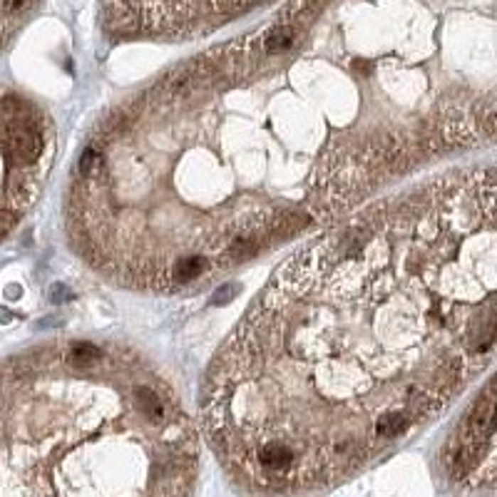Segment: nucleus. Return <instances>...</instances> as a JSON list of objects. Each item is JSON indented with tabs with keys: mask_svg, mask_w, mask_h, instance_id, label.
<instances>
[{
	"mask_svg": "<svg viewBox=\"0 0 497 497\" xmlns=\"http://www.w3.org/2000/svg\"><path fill=\"white\" fill-rule=\"evenodd\" d=\"M3 127L5 172L38 174L35 167L48 142V132H45V122L40 119V114L25 100L8 95L3 100Z\"/></svg>",
	"mask_w": 497,
	"mask_h": 497,
	"instance_id": "1",
	"label": "nucleus"
},
{
	"mask_svg": "<svg viewBox=\"0 0 497 497\" xmlns=\"http://www.w3.org/2000/svg\"><path fill=\"white\" fill-rule=\"evenodd\" d=\"M299 40V30L291 25V20H281L274 28H269L266 33H261V48L264 55H281Z\"/></svg>",
	"mask_w": 497,
	"mask_h": 497,
	"instance_id": "2",
	"label": "nucleus"
},
{
	"mask_svg": "<svg viewBox=\"0 0 497 497\" xmlns=\"http://www.w3.org/2000/svg\"><path fill=\"white\" fill-rule=\"evenodd\" d=\"M209 269V259L194 254V256H184V259H177L174 264H169L167 271V286H182L189 284V281L199 279L204 271Z\"/></svg>",
	"mask_w": 497,
	"mask_h": 497,
	"instance_id": "3",
	"label": "nucleus"
}]
</instances>
